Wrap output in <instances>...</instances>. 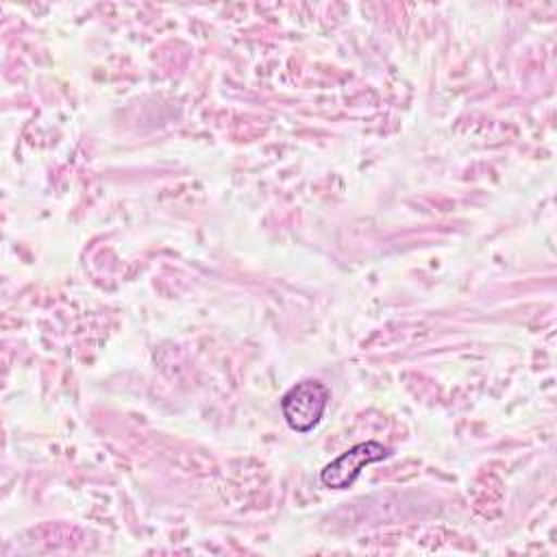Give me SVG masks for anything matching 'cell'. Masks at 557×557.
I'll list each match as a JSON object with an SVG mask.
<instances>
[{"instance_id":"obj_1","label":"cell","mask_w":557,"mask_h":557,"mask_svg":"<svg viewBox=\"0 0 557 557\" xmlns=\"http://www.w3.org/2000/svg\"><path fill=\"white\" fill-rule=\"evenodd\" d=\"M331 392L324 383L307 379L289 387L281 398V411L289 429L296 433H309L324 416Z\"/></svg>"},{"instance_id":"obj_2","label":"cell","mask_w":557,"mask_h":557,"mask_svg":"<svg viewBox=\"0 0 557 557\" xmlns=\"http://www.w3.org/2000/svg\"><path fill=\"white\" fill-rule=\"evenodd\" d=\"M389 453L392 450L381 442H374V440L359 442L350 446L346 453H342L339 457H335L331 463H326L320 470V481L331 490H346L357 481V476L366 466L389 457Z\"/></svg>"}]
</instances>
